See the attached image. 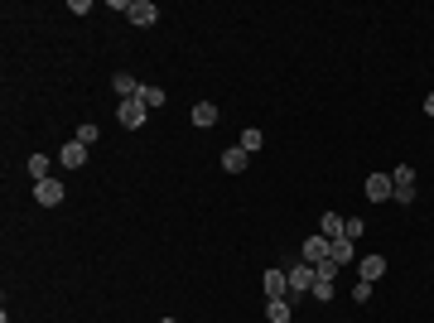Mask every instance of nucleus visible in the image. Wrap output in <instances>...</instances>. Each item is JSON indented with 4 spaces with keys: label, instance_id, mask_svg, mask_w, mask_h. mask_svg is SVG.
Wrapping results in <instances>:
<instances>
[{
    "label": "nucleus",
    "instance_id": "obj_1",
    "mask_svg": "<svg viewBox=\"0 0 434 323\" xmlns=\"http://www.w3.org/2000/svg\"><path fill=\"white\" fill-rule=\"evenodd\" d=\"M391 198H396V208H410L415 203V169L410 164H396L391 169Z\"/></svg>",
    "mask_w": 434,
    "mask_h": 323
},
{
    "label": "nucleus",
    "instance_id": "obj_2",
    "mask_svg": "<svg viewBox=\"0 0 434 323\" xmlns=\"http://www.w3.org/2000/svg\"><path fill=\"white\" fill-rule=\"evenodd\" d=\"M121 15H125V19H130L135 29H150V24L159 19V10H155L150 0H125V10H121Z\"/></svg>",
    "mask_w": 434,
    "mask_h": 323
},
{
    "label": "nucleus",
    "instance_id": "obj_3",
    "mask_svg": "<svg viewBox=\"0 0 434 323\" xmlns=\"http://www.w3.org/2000/svg\"><path fill=\"white\" fill-rule=\"evenodd\" d=\"M116 121H121L125 130H140V125L150 121V111H145V102H140V97H135V102H121V107H116Z\"/></svg>",
    "mask_w": 434,
    "mask_h": 323
},
{
    "label": "nucleus",
    "instance_id": "obj_4",
    "mask_svg": "<svg viewBox=\"0 0 434 323\" xmlns=\"http://www.w3.org/2000/svg\"><path fill=\"white\" fill-rule=\"evenodd\" d=\"M63 198H68V189H63L58 179H44V184H34V203H39V208H58Z\"/></svg>",
    "mask_w": 434,
    "mask_h": 323
},
{
    "label": "nucleus",
    "instance_id": "obj_5",
    "mask_svg": "<svg viewBox=\"0 0 434 323\" xmlns=\"http://www.w3.org/2000/svg\"><path fill=\"white\" fill-rule=\"evenodd\" d=\"M285 275H290V299H295V295H314V265L300 261V265L285 270Z\"/></svg>",
    "mask_w": 434,
    "mask_h": 323
},
{
    "label": "nucleus",
    "instance_id": "obj_6",
    "mask_svg": "<svg viewBox=\"0 0 434 323\" xmlns=\"http://www.w3.org/2000/svg\"><path fill=\"white\" fill-rule=\"evenodd\" d=\"M328 246H333V241H328L324 232H319V236H309V241L300 246V261H304V265H319V261L328 256Z\"/></svg>",
    "mask_w": 434,
    "mask_h": 323
},
{
    "label": "nucleus",
    "instance_id": "obj_7",
    "mask_svg": "<svg viewBox=\"0 0 434 323\" xmlns=\"http://www.w3.org/2000/svg\"><path fill=\"white\" fill-rule=\"evenodd\" d=\"M266 299H290V275L285 270H266Z\"/></svg>",
    "mask_w": 434,
    "mask_h": 323
},
{
    "label": "nucleus",
    "instance_id": "obj_8",
    "mask_svg": "<svg viewBox=\"0 0 434 323\" xmlns=\"http://www.w3.org/2000/svg\"><path fill=\"white\" fill-rule=\"evenodd\" d=\"M357 275H362L367 285H376V280L386 275V256H362V261H357Z\"/></svg>",
    "mask_w": 434,
    "mask_h": 323
},
{
    "label": "nucleus",
    "instance_id": "obj_9",
    "mask_svg": "<svg viewBox=\"0 0 434 323\" xmlns=\"http://www.w3.org/2000/svg\"><path fill=\"white\" fill-rule=\"evenodd\" d=\"M58 159H63V169H83V164H87V145H78V140H68V145L58 150Z\"/></svg>",
    "mask_w": 434,
    "mask_h": 323
},
{
    "label": "nucleus",
    "instance_id": "obj_10",
    "mask_svg": "<svg viewBox=\"0 0 434 323\" xmlns=\"http://www.w3.org/2000/svg\"><path fill=\"white\" fill-rule=\"evenodd\" d=\"M367 198L372 203H386L391 198V174H367Z\"/></svg>",
    "mask_w": 434,
    "mask_h": 323
},
{
    "label": "nucleus",
    "instance_id": "obj_11",
    "mask_svg": "<svg viewBox=\"0 0 434 323\" xmlns=\"http://www.w3.org/2000/svg\"><path fill=\"white\" fill-rule=\"evenodd\" d=\"M246 164H251V155H246L241 145H232V150H222V169H227V174H241Z\"/></svg>",
    "mask_w": 434,
    "mask_h": 323
},
{
    "label": "nucleus",
    "instance_id": "obj_12",
    "mask_svg": "<svg viewBox=\"0 0 434 323\" xmlns=\"http://www.w3.org/2000/svg\"><path fill=\"white\" fill-rule=\"evenodd\" d=\"M140 87H145V82H135L130 73H116V92H121V102H135V97H140Z\"/></svg>",
    "mask_w": 434,
    "mask_h": 323
},
{
    "label": "nucleus",
    "instance_id": "obj_13",
    "mask_svg": "<svg viewBox=\"0 0 434 323\" xmlns=\"http://www.w3.org/2000/svg\"><path fill=\"white\" fill-rule=\"evenodd\" d=\"M193 125H198V130H213L217 125V107L213 102H198V107H193Z\"/></svg>",
    "mask_w": 434,
    "mask_h": 323
},
{
    "label": "nucleus",
    "instance_id": "obj_14",
    "mask_svg": "<svg viewBox=\"0 0 434 323\" xmlns=\"http://www.w3.org/2000/svg\"><path fill=\"white\" fill-rule=\"evenodd\" d=\"M338 270H342V265H338L333 256H324V261L314 265V280H319V285H333V280H338Z\"/></svg>",
    "mask_w": 434,
    "mask_h": 323
},
{
    "label": "nucleus",
    "instance_id": "obj_15",
    "mask_svg": "<svg viewBox=\"0 0 434 323\" xmlns=\"http://www.w3.org/2000/svg\"><path fill=\"white\" fill-rule=\"evenodd\" d=\"M352 246H357V241H347V236H338V241H333V246H328V256H333V261H338V265H347V261H352V256H357V251H352Z\"/></svg>",
    "mask_w": 434,
    "mask_h": 323
},
{
    "label": "nucleus",
    "instance_id": "obj_16",
    "mask_svg": "<svg viewBox=\"0 0 434 323\" xmlns=\"http://www.w3.org/2000/svg\"><path fill=\"white\" fill-rule=\"evenodd\" d=\"M140 102H145V111H159V107H164V87L145 82V87H140Z\"/></svg>",
    "mask_w": 434,
    "mask_h": 323
},
{
    "label": "nucleus",
    "instance_id": "obj_17",
    "mask_svg": "<svg viewBox=\"0 0 434 323\" xmlns=\"http://www.w3.org/2000/svg\"><path fill=\"white\" fill-rule=\"evenodd\" d=\"M266 323H290V299H270L266 304Z\"/></svg>",
    "mask_w": 434,
    "mask_h": 323
},
{
    "label": "nucleus",
    "instance_id": "obj_18",
    "mask_svg": "<svg viewBox=\"0 0 434 323\" xmlns=\"http://www.w3.org/2000/svg\"><path fill=\"white\" fill-rule=\"evenodd\" d=\"M97 135H102V130H97V125H92V121H87V125H78V130H73V140H78V145H87V150H92V145H97Z\"/></svg>",
    "mask_w": 434,
    "mask_h": 323
},
{
    "label": "nucleus",
    "instance_id": "obj_19",
    "mask_svg": "<svg viewBox=\"0 0 434 323\" xmlns=\"http://www.w3.org/2000/svg\"><path fill=\"white\" fill-rule=\"evenodd\" d=\"M29 179H34V184L49 179V159H44V155H29Z\"/></svg>",
    "mask_w": 434,
    "mask_h": 323
},
{
    "label": "nucleus",
    "instance_id": "obj_20",
    "mask_svg": "<svg viewBox=\"0 0 434 323\" xmlns=\"http://www.w3.org/2000/svg\"><path fill=\"white\" fill-rule=\"evenodd\" d=\"M261 145H266V135H261V130H241V150H246V155H256Z\"/></svg>",
    "mask_w": 434,
    "mask_h": 323
},
{
    "label": "nucleus",
    "instance_id": "obj_21",
    "mask_svg": "<svg viewBox=\"0 0 434 323\" xmlns=\"http://www.w3.org/2000/svg\"><path fill=\"white\" fill-rule=\"evenodd\" d=\"M362 232H367V222H362V217H342V236H347V241H357Z\"/></svg>",
    "mask_w": 434,
    "mask_h": 323
},
{
    "label": "nucleus",
    "instance_id": "obj_22",
    "mask_svg": "<svg viewBox=\"0 0 434 323\" xmlns=\"http://www.w3.org/2000/svg\"><path fill=\"white\" fill-rule=\"evenodd\" d=\"M324 236H328V241L342 236V217H338V213H324Z\"/></svg>",
    "mask_w": 434,
    "mask_h": 323
},
{
    "label": "nucleus",
    "instance_id": "obj_23",
    "mask_svg": "<svg viewBox=\"0 0 434 323\" xmlns=\"http://www.w3.org/2000/svg\"><path fill=\"white\" fill-rule=\"evenodd\" d=\"M352 299H357V304H367V299H372V285H367V280H357V285H352Z\"/></svg>",
    "mask_w": 434,
    "mask_h": 323
},
{
    "label": "nucleus",
    "instance_id": "obj_24",
    "mask_svg": "<svg viewBox=\"0 0 434 323\" xmlns=\"http://www.w3.org/2000/svg\"><path fill=\"white\" fill-rule=\"evenodd\" d=\"M314 299H319V304H328V299H333V285H319V280H314Z\"/></svg>",
    "mask_w": 434,
    "mask_h": 323
},
{
    "label": "nucleus",
    "instance_id": "obj_25",
    "mask_svg": "<svg viewBox=\"0 0 434 323\" xmlns=\"http://www.w3.org/2000/svg\"><path fill=\"white\" fill-rule=\"evenodd\" d=\"M425 116H434V92H430V97H425Z\"/></svg>",
    "mask_w": 434,
    "mask_h": 323
},
{
    "label": "nucleus",
    "instance_id": "obj_26",
    "mask_svg": "<svg viewBox=\"0 0 434 323\" xmlns=\"http://www.w3.org/2000/svg\"><path fill=\"white\" fill-rule=\"evenodd\" d=\"M159 323H179V319H159Z\"/></svg>",
    "mask_w": 434,
    "mask_h": 323
}]
</instances>
